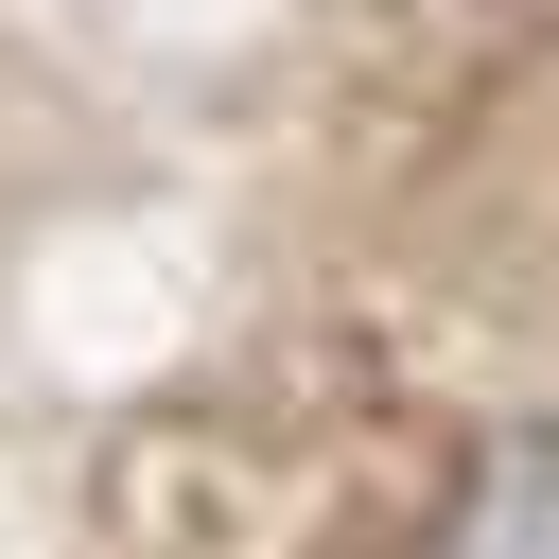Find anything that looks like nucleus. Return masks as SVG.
I'll list each match as a JSON object with an SVG mask.
<instances>
[{
	"label": "nucleus",
	"mask_w": 559,
	"mask_h": 559,
	"mask_svg": "<svg viewBox=\"0 0 559 559\" xmlns=\"http://www.w3.org/2000/svg\"><path fill=\"white\" fill-rule=\"evenodd\" d=\"M437 559H559V437H507V454H472V489H454Z\"/></svg>",
	"instance_id": "1"
}]
</instances>
